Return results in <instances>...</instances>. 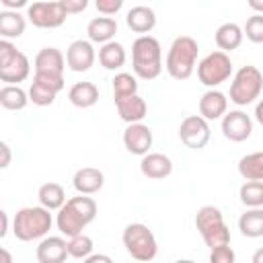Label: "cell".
I'll return each mask as SVG.
<instances>
[{
    "label": "cell",
    "instance_id": "6da1fadb",
    "mask_svg": "<svg viewBox=\"0 0 263 263\" xmlns=\"http://www.w3.org/2000/svg\"><path fill=\"white\" fill-rule=\"evenodd\" d=\"M97 218V201L88 195L70 197L55 216V226L62 236H78Z\"/></svg>",
    "mask_w": 263,
    "mask_h": 263
},
{
    "label": "cell",
    "instance_id": "7a4b0ae2",
    "mask_svg": "<svg viewBox=\"0 0 263 263\" xmlns=\"http://www.w3.org/2000/svg\"><path fill=\"white\" fill-rule=\"evenodd\" d=\"M132 68L134 76L142 80H154L162 74V47L152 35H142L132 43Z\"/></svg>",
    "mask_w": 263,
    "mask_h": 263
},
{
    "label": "cell",
    "instance_id": "3957f363",
    "mask_svg": "<svg viewBox=\"0 0 263 263\" xmlns=\"http://www.w3.org/2000/svg\"><path fill=\"white\" fill-rule=\"evenodd\" d=\"M197 53H199V45L193 37L189 35L175 37L164 60V68L168 76L175 80H187L195 70Z\"/></svg>",
    "mask_w": 263,
    "mask_h": 263
},
{
    "label": "cell",
    "instance_id": "277c9868",
    "mask_svg": "<svg viewBox=\"0 0 263 263\" xmlns=\"http://www.w3.org/2000/svg\"><path fill=\"white\" fill-rule=\"evenodd\" d=\"M51 224H53V218L49 210H45L43 205H29V208H21L14 214L12 232L18 240L31 242L37 238H45L47 232L51 230Z\"/></svg>",
    "mask_w": 263,
    "mask_h": 263
},
{
    "label": "cell",
    "instance_id": "5b68a950",
    "mask_svg": "<svg viewBox=\"0 0 263 263\" xmlns=\"http://www.w3.org/2000/svg\"><path fill=\"white\" fill-rule=\"evenodd\" d=\"M195 228L201 234L203 242L212 249L230 245V230L224 222L222 210L216 205H201L195 214Z\"/></svg>",
    "mask_w": 263,
    "mask_h": 263
},
{
    "label": "cell",
    "instance_id": "8992f818",
    "mask_svg": "<svg viewBox=\"0 0 263 263\" xmlns=\"http://www.w3.org/2000/svg\"><path fill=\"white\" fill-rule=\"evenodd\" d=\"M121 240H123V247L125 251L132 255L134 261L138 263H148L156 257L158 253V242H156V236L154 232L142 224V222H132L123 228V234H121Z\"/></svg>",
    "mask_w": 263,
    "mask_h": 263
},
{
    "label": "cell",
    "instance_id": "52a82bcc",
    "mask_svg": "<svg viewBox=\"0 0 263 263\" xmlns=\"http://www.w3.org/2000/svg\"><path fill=\"white\" fill-rule=\"evenodd\" d=\"M263 90V74L259 68L255 66H240L230 82V101L238 107H247L251 105L255 99L261 97Z\"/></svg>",
    "mask_w": 263,
    "mask_h": 263
},
{
    "label": "cell",
    "instance_id": "ba28073f",
    "mask_svg": "<svg viewBox=\"0 0 263 263\" xmlns=\"http://www.w3.org/2000/svg\"><path fill=\"white\" fill-rule=\"evenodd\" d=\"M232 76V60L224 51H212L197 64V78L203 86L216 88Z\"/></svg>",
    "mask_w": 263,
    "mask_h": 263
},
{
    "label": "cell",
    "instance_id": "9c48e42d",
    "mask_svg": "<svg viewBox=\"0 0 263 263\" xmlns=\"http://www.w3.org/2000/svg\"><path fill=\"white\" fill-rule=\"evenodd\" d=\"M27 18L37 29H58L66 23L68 12L62 4V0L51 2H33L27 6Z\"/></svg>",
    "mask_w": 263,
    "mask_h": 263
},
{
    "label": "cell",
    "instance_id": "30bf717a",
    "mask_svg": "<svg viewBox=\"0 0 263 263\" xmlns=\"http://www.w3.org/2000/svg\"><path fill=\"white\" fill-rule=\"evenodd\" d=\"M212 136L210 121H205L201 115H187L179 125V138L189 150H201L208 146Z\"/></svg>",
    "mask_w": 263,
    "mask_h": 263
},
{
    "label": "cell",
    "instance_id": "8fae6325",
    "mask_svg": "<svg viewBox=\"0 0 263 263\" xmlns=\"http://www.w3.org/2000/svg\"><path fill=\"white\" fill-rule=\"evenodd\" d=\"M95 60H97V53L88 39H76L66 49V66L72 72H88Z\"/></svg>",
    "mask_w": 263,
    "mask_h": 263
},
{
    "label": "cell",
    "instance_id": "7c38bea8",
    "mask_svg": "<svg viewBox=\"0 0 263 263\" xmlns=\"http://www.w3.org/2000/svg\"><path fill=\"white\" fill-rule=\"evenodd\" d=\"M222 134L226 140L230 142H245L251 138L253 134V121L251 117L240 111V109H234V111H228L224 117H222Z\"/></svg>",
    "mask_w": 263,
    "mask_h": 263
},
{
    "label": "cell",
    "instance_id": "4fadbf2b",
    "mask_svg": "<svg viewBox=\"0 0 263 263\" xmlns=\"http://www.w3.org/2000/svg\"><path fill=\"white\" fill-rule=\"evenodd\" d=\"M152 129L144 123H132L125 127L123 132V146L129 154H136V156H146L152 148Z\"/></svg>",
    "mask_w": 263,
    "mask_h": 263
},
{
    "label": "cell",
    "instance_id": "5bb4252c",
    "mask_svg": "<svg viewBox=\"0 0 263 263\" xmlns=\"http://www.w3.org/2000/svg\"><path fill=\"white\" fill-rule=\"evenodd\" d=\"M228 113V97L218 88H208L199 99V115L205 121L222 119Z\"/></svg>",
    "mask_w": 263,
    "mask_h": 263
},
{
    "label": "cell",
    "instance_id": "9a60e30c",
    "mask_svg": "<svg viewBox=\"0 0 263 263\" xmlns=\"http://www.w3.org/2000/svg\"><path fill=\"white\" fill-rule=\"evenodd\" d=\"M35 255L39 263H66V259L70 257L68 242L64 240V236H45L37 245Z\"/></svg>",
    "mask_w": 263,
    "mask_h": 263
},
{
    "label": "cell",
    "instance_id": "2e32d148",
    "mask_svg": "<svg viewBox=\"0 0 263 263\" xmlns=\"http://www.w3.org/2000/svg\"><path fill=\"white\" fill-rule=\"evenodd\" d=\"M72 185H74L78 195H92V193H99L103 189L105 175H103V171H99L95 166H82L74 173Z\"/></svg>",
    "mask_w": 263,
    "mask_h": 263
},
{
    "label": "cell",
    "instance_id": "e0dca14e",
    "mask_svg": "<svg viewBox=\"0 0 263 263\" xmlns=\"http://www.w3.org/2000/svg\"><path fill=\"white\" fill-rule=\"evenodd\" d=\"M35 74H53V76H64L66 68V58L58 47H43L35 55Z\"/></svg>",
    "mask_w": 263,
    "mask_h": 263
},
{
    "label": "cell",
    "instance_id": "ac0fdd59",
    "mask_svg": "<svg viewBox=\"0 0 263 263\" xmlns=\"http://www.w3.org/2000/svg\"><path fill=\"white\" fill-rule=\"evenodd\" d=\"M140 171L148 179H166L173 173V160L162 152H148L140 160Z\"/></svg>",
    "mask_w": 263,
    "mask_h": 263
},
{
    "label": "cell",
    "instance_id": "d6986e66",
    "mask_svg": "<svg viewBox=\"0 0 263 263\" xmlns=\"http://www.w3.org/2000/svg\"><path fill=\"white\" fill-rule=\"evenodd\" d=\"M125 25L134 33H140V37L142 35H148L156 27V12L150 6H144V4L132 6L127 10V14H125Z\"/></svg>",
    "mask_w": 263,
    "mask_h": 263
},
{
    "label": "cell",
    "instance_id": "ffe728a7",
    "mask_svg": "<svg viewBox=\"0 0 263 263\" xmlns=\"http://www.w3.org/2000/svg\"><path fill=\"white\" fill-rule=\"evenodd\" d=\"M115 33H117V21L111 16H95L86 25V35H88L90 43L105 45V43L113 41Z\"/></svg>",
    "mask_w": 263,
    "mask_h": 263
},
{
    "label": "cell",
    "instance_id": "44dd1931",
    "mask_svg": "<svg viewBox=\"0 0 263 263\" xmlns=\"http://www.w3.org/2000/svg\"><path fill=\"white\" fill-rule=\"evenodd\" d=\"M29 74H31V62L23 51H18L6 66L0 68V80L6 84H14V86H18V82L27 80Z\"/></svg>",
    "mask_w": 263,
    "mask_h": 263
},
{
    "label": "cell",
    "instance_id": "7402d4cb",
    "mask_svg": "<svg viewBox=\"0 0 263 263\" xmlns=\"http://www.w3.org/2000/svg\"><path fill=\"white\" fill-rule=\"evenodd\" d=\"M115 107H117V113H119L121 121H125L127 125H132V123H142V119H144L146 113H148V105H146V101H144L140 95H134V97L115 101Z\"/></svg>",
    "mask_w": 263,
    "mask_h": 263
},
{
    "label": "cell",
    "instance_id": "603a6c76",
    "mask_svg": "<svg viewBox=\"0 0 263 263\" xmlns=\"http://www.w3.org/2000/svg\"><path fill=\"white\" fill-rule=\"evenodd\" d=\"M242 39H245L242 27H238L236 23H224L214 33V41L218 45V51H224V53L238 49L240 43H242Z\"/></svg>",
    "mask_w": 263,
    "mask_h": 263
},
{
    "label": "cell",
    "instance_id": "cb8c5ba5",
    "mask_svg": "<svg viewBox=\"0 0 263 263\" xmlns=\"http://www.w3.org/2000/svg\"><path fill=\"white\" fill-rule=\"evenodd\" d=\"M68 99L74 107L78 109H88L95 107L99 101V88L92 82H76L68 90Z\"/></svg>",
    "mask_w": 263,
    "mask_h": 263
},
{
    "label": "cell",
    "instance_id": "d4e9b609",
    "mask_svg": "<svg viewBox=\"0 0 263 263\" xmlns=\"http://www.w3.org/2000/svg\"><path fill=\"white\" fill-rule=\"evenodd\" d=\"M37 197H39V203L49 212H60L64 208V203L68 201L64 187L60 183H53V181L43 183L37 191Z\"/></svg>",
    "mask_w": 263,
    "mask_h": 263
},
{
    "label": "cell",
    "instance_id": "484cf974",
    "mask_svg": "<svg viewBox=\"0 0 263 263\" xmlns=\"http://www.w3.org/2000/svg\"><path fill=\"white\" fill-rule=\"evenodd\" d=\"M27 21L18 10H2L0 12V37L2 39H18L25 33Z\"/></svg>",
    "mask_w": 263,
    "mask_h": 263
},
{
    "label": "cell",
    "instance_id": "4316f807",
    "mask_svg": "<svg viewBox=\"0 0 263 263\" xmlns=\"http://www.w3.org/2000/svg\"><path fill=\"white\" fill-rule=\"evenodd\" d=\"M127 60L125 47L119 41H109L99 47V64L105 70H119Z\"/></svg>",
    "mask_w": 263,
    "mask_h": 263
},
{
    "label": "cell",
    "instance_id": "83f0119b",
    "mask_svg": "<svg viewBox=\"0 0 263 263\" xmlns=\"http://www.w3.org/2000/svg\"><path fill=\"white\" fill-rule=\"evenodd\" d=\"M238 230L247 238L263 236V208H251L238 218Z\"/></svg>",
    "mask_w": 263,
    "mask_h": 263
},
{
    "label": "cell",
    "instance_id": "f1b7e54d",
    "mask_svg": "<svg viewBox=\"0 0 263 263\" xmlns=\"http://www.w3.org/2000/svg\"><path fill=\"white\" fill-rule=\"evenodd\" d=\"M29 103V92L14 84H4L0 88V105L6 111H23Z\"/></svg>",
    "mask_w": 263,
    "mask_h": 263
},
{
    "label": "cell",
    "instance_id": "f546056e",
    "mask_svg": "<svg viewBox=\"0 0 263 263\" xmlns=\"http://www.w3.org/2000/svg\"><path fill=\"white\" fill-rule=\"evenodd\" d=\"M238 175L245 181H263V150L245 154L238 160Z\"/></svg>",
    "mask_w": 263,
    "mask_h": 263
},
{
    "label": "cell",
    "instance_id": "4dcf8cb0",
    "mask_svg": "<svg viewBox=\"0 0 263 263\" xmlns=\"http://www.w3.org/2000/svg\"><path fill=\"white\" fill-rule=\"evenodd\" d=\"M111 86H113V101H121V99L138 95V78L129 72L115 74L111 80Z\"/></svg>",
    "mask_w": 263,
    "mask_h": 263
},
{
    "label": "cell",
    "instance_id": "1f68e13d",
    "mask_svg": "<svg viewBox=\"0 0 263 263\" xmlns=\"http://www.w3.org/2000/svg\"><path fill=\"white\" fill-rule=\"evenodd\" d=\"M238 197L247 210L263 208V181H245L238 189Z\"/></svg>",
    "mask_w": 263,
    "mask_h": 263
},
{
    "label": "cell",
    "instance_id": "d6a6232c",
    "mask_svg": "<svg viewBox=\"0 0 263 263\" xmlns=\"http://www.w3.org/2000/svg\"><path fill=\"white\" fill-rule=\"evenodd\" d=\"M92 249H95V242H92V238L88 236V234H78V236H72L70 240H68V253H70V257H74V259H86V257H90L92 255Z\"/></svg>",
    "mask_w": 263,
    "mask_h": 263
},
{
    "label": "cell",
    "instance_id": "836d02e7",
    "mask_svg": "<svg viewBox=\"0 0 263 263\" xmlns=\"http://www.w3.org/2000/svg\"><path fill=\"white\" fill-rule=\"evenodd\" d=\"M55 92L53 90H49L47 86H43V84H39V82H31V86H29V101L33 103V105H37V107H47V105H51L53 101H55Z\"/></svg>",
    "mask_w": 263,
    "mask_h": 263
},
{
    "label": "cell",
    "instance_id": "e575fe53",
    "mask_svg": "<svg viewBox=\"0 0 263 263\" xmlns=\"http://www.w3.org/2000/svg\"><path fill=\"white\" fill-rule=\"evenodd\" d=\"M242 33L245 37L251 41V43H263V14H253L247 18L245 27H242Z\"/></svg>",
    "mask_w": 263,
    "mask_h": 263
},
{
    "label": "cell",
    "instance_id": "d590c367",
    "mask_svg": "<svg viewBox=\"0 0 263 263\" xmlns=\"http://www.w3.org/2000/svg\"><path fill=\"white\" fill-rule=\"evenodd\" d=\"M210 263H236V253L230 245H222L210 251Z\"/></svg>",
    "mask_w": 263,
    "mask_h": 263
},
{
    "label": "cell",
    "instance_id": "8d00e7d4",
    "mask_svg": "<svg viewBox=\"0 0 263 263\" xmlns=\"http://www.w3.org/2000/svg\"><path fill=\"white\" fill-rule=\"evenodd\" d=\"M33 80L47 86L49 90H53L55 95L64 90V76H53V74H33Z\"/></svg>",
    "mask_w": 263,
    "mask_h": 263
},
{
    "label": "cell",
    "instance_id": "74e56055",
    "mask_svg": "<svg viewBox=\"0 0 263 263\" xmlns=\"http://www.w3.org/2000/svg\"><path fill=\"white\" fill-rule=\"evenodd\" d=\"M95 6L103 16H111L113 18V14H117L123 8V0H97Z\"/></svg>",
    "mask_w": 263,
    "mask_h": 263
},
{
    "label": "cell",
    "instance_id": "f35d334b",
    "mask_svg": "<svg viewBox=\"0 0 263 263\" xmlns=\"http://www.w3.org/2000/svg\"><path fill=\"white\" fill-rule=\"evenodd\" d=\"M16 53H18V49L14 47L12 41H8V39H0V68L6 66Z\"/></svg>",
    "mask_w": 263,
    "mask_h": 263
},
{
    "label": "cell",
    "instance_id": "ab89813d",
    "mask_svg": "<svg viewBox=\"0 0 263 263\" xmlns=\"http://www.w3.org/2000/svg\"><path fill=\"white\" fill-rule=\"evenodd\" d=\"M62 4H64V8H66V12L70 16V14H78V12L86 10L88 0H62Z\"/></svg>",
    "mask_w": 263,
    "mask_h": 263
},
{
    "label": "cell",
    "instance_id": "60d3db41",
    "mask_svg": "<svg viewBox=\"0 0 263 263\" xmlns=\"http://www.w3.org/2000/svg\"><path fill=\"white\" fill-rule=\"evenodd\" d=\"M0 152H2L0 168H8V164H10V146L6 142H0Z\"/></svg>",
    "mask_w": 263,
    "mask_h": 263
},
{
    "label": "cell",
    "instance_id": "b9f144b4",
    "mask_svg": "<svg viewBox=\"0 0 263 263\" xmlns=\"http://www.w3.org/2000/svg\"><path fill=\"white\" fill-rule=\"evenodd\" d=\"M84 263H113V259L105 253H92L90 257L84 259Z\"/></svg>",
    "mask_w": 263,
    "mask_h": 263
},
{
    "label": "cell",
    "instance_id": "7bdbcfd3",
    "mask_svg": "<svg viewBox=\"0 0 263 263\" xmlns=\"http://www.w3.org/2000/svg\"><path fill=\"white\" fill-rule=\"evenodd\" d=\"M0 2H2V6H4L6 10H16V8H21V6H29L27 0H0Z\"/></svg>",
    "mask_w": 263,
    "mask_h": 263
},
{
    "label": "cell",
    "instance_id": "ee69618b",
    "mask_svg": "<svg viewBox=\"0 0 263 263\" xmlns=\"http://www.w3.org/2000/svg\"><path fill=\"white\" fill-rule=\"evenodd\" d=\"M255 119H257V123L259 125H263V97L257 101V105H255Z\"/></svg>",
    "mask_w": 263,
    "mask_h": 263
},
{
    "label": "cell",
    "instance_id": "f6af8a7d",
    "mask_svg": "<svg viewBox=\"0 0 263 263\" xmlns=\"http://www.w3.org/2000/svg\"><path fill=\"white\" fill-rule=\"evenodd\" d=\"M0 220H2V230H0V236L4 238L8 234V212H0Z\"/></svg>",
    "mask_w": 263,
    "mask_h": 263
},
{
    "label": "cell",
    "instance_id": "bcb514c9",
    "mask_svg": "<svg viewBox=\"0 0 263 263\" xmlns=\"http://www.w3.org/2000/svg\"><path fill=\"white\" fill-rule=\"evenodd\" d=\"M0 263H12V255H10V251L6 247L0 249Z\"/></svg>",
    "mask_w": 263,
    "mask_h": 263
},
{
    "label": "cell",
    "instance_id": "7dc6e473",
    "mask_svg": "<svg viewBox=\"0 0 263 263\" xmlns=\"http://www.w3.org/2000/svg\"><path fill=\"white\" fill-rule=\"evenodd\" d=\"M247 4H249V8L255 10V14H263V2H259V0H249Z\"/></svg>",
    "mask_w": 263,
    "mask_h": 263
},
{
    "label": "cell",
    "instance_id": "c3c4849f",
    "mask_svg": "<svg viewBox=\"0 0 263 263\" xmlns=\"http://www.w3.org/2000/svg\"><path fill=\"white\" fill-rule=\"evenodd\" d=\"M251 263H263V247H259V249L253 253V257H251Z\"/></svg>",
    "mask_w": 263,
    "mask_h": 263
},
{
    "label": "cell",
    "instance_id": "681fc988",
    "mask_svg": "<svg viewBox=\"0 0 263 263\" xmlns=\"http://www.w3.org/2000/svg\"><path fill=\"white\" fill-rule=\"evenodd\" d=\"M175 263H197V261H193V259H177Z\"/></svg>",
    "mask_w": 263,
    "mask_h": 263
}]
</instances>
